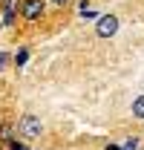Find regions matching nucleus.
<instances>
[{"mask_svg": "<svg viewBox=\"0 0 144 150\" xmlns=\"http://www.w3.org/2000/svg\"><path fill=\"white\" fill-rule=\"evenodd\" d=\"M18 133L23 136V139H37V136H40V118L32 115V112H26V115L18 121Z\"/></svg>", "mask_w": 144, "mask_h": 150, "instance_id": "f257e3e1", "label": "nucleus"}, {"mask_svg": "<svg viewBox=\"0 0 144 150\" xmlns=\"http://www.w3.org/2000/svg\"><path fill=\"white\" fill-rule=\"evenodd\" d=\"M95 32H98V38H112L118 32V18L115 15H101L98 23H95Z\"/></svg>", "mask_w": 144, "mask_h": 150, "instance_id": "f03ea898", "label": "nucleus"}, {"mask_svg": "<svg viewBox=\"0 0 144 150\" xmlns=\"http://www.w3.org/2000/svg\"><path fill=\"white\" fill-rule=\"evenodd\" d=\"M43 15V0H26L23 3V18L26 20H37Z\"/></svg>", "mask_w": 144, "mask_h": 150, "instance_id": "7ed1b4c3", "label": "nucleus"}, {"mask_svg": "<svg viewBox=\"0 0 144 150\" xmlns=\"http://www.w3.org/2000/svg\"><path fill=\"white\" fill-rule=\"evenodd\" d=\"M133 115H136V118H144V95H138V98L133 101Z\"/></svg>", "mask_w": 144, "mask_h": 150, "instance_id": "20e7f679", "label": "nucleus"}, {"mask_svg": "<svg viewBox=\"0 0 144 150\" xmlns=\"http://www.w3.org/2000/svg\"><path fill=\"white\" fill-rule=\"evenodd\" d=\"M15 12H12V3H6V12H3V23H12Z\"/></svg>", "mask_w": 144, "mask_h": 150, "instance_id": "39448f33", "label": "nucleus"}, {"mask_svg": "<svg viewBox=\"0 0 144 150\" xmlns=\"http://www.w3.org/2000/svg\"><path fill=\"white\" fill-rule=\"evenodd\" d=\"M121 150H138V139H136V136H133V139H127V144Z\"/></svg>", "mask_w": 144, "mask_h": 150, "instance_id": "423d86ee", "label": "nucleus"}, {"mask_svg": "<svg viewBox=\"0 0 144 150\" xmlns=\"http://www.w3.org/2000/svg\"><path fill=\"white\" fill-rule=\"evenodd\" d=\"M26 58H29V52H26V49H20V52H18V67H20V64H26Z\"/></svg>", "mask_w": 144, "mask_h": 150, "instance_id": "0eeeda50", "label": "nucleus"}, {"mask_svg": "<svg viewBox=\"0 0 144 150\" xmlns=\"http://www.w3.org/2000/svg\"><path fill=\"white\" fill-rule=\"evenodd\" d=\"M3 64H6V55H3V52H0V69H3Z\"/></svg>", "mask_w": 144, "mask_h": 150, "instance_id": "6e6552de", "label": "nucleus"}, {"mask_svg": "<svg viewBox=\"0 0 144 150\" xmlns=\"http://www.w3.org/2000/svg\"><path fill=\"white\" fill-rule=\"evenodd\" d=\"M52 3H58V6H64V3H66V0H52Z\"/></svg>", "mask_w": 144, "mask_h": 150, "instance_id": "1a4fd4ad", "label": "nucleus"}, {"mask_svg": "<svg viewBox=\"0 0 144 150\" xmlns=\"http://www.w3.org/2000/svg\"><path fill=\"white\" fill-rule=\"evenodd\" d=\"M107 150H118V147H115V144H109V147H107Z\"/></svg>", "mask_w": 144, "mask_h": 150, "instance_id": "9d476101", "label": "nucleus"}]
</instances>
